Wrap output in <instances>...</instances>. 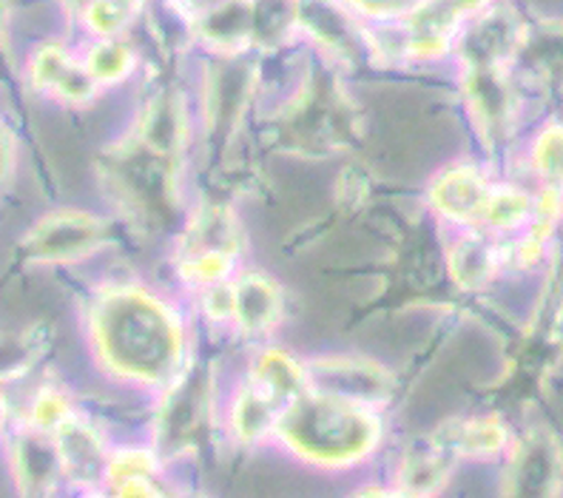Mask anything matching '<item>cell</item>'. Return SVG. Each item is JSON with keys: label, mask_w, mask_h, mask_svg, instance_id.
I'll return each mask as SVG.
<instances>
[{"label": "cell", "mask_w": 563, "mask_h": 498, "mask_svg": "<svg viewBox=\"0 0 563 498\" xmlns=\"http://www.w3.org/2000/svg\"><path fill=\"white\" fill-rule=\"evenodd\" d=\"M95 342L114 370L143 381L174 374L183 351L179 325L172 311L137 288L109 291L95 308Z\"/></svg>", "instance_id": "1"}, {"label": "cell", "mask_w": 563, "mask_h": 498, "mask_svg": "<svg viewBox=\"0 0 563 498\" xmlns=\"http://www.w3.org/2000/svg\"><path fill=\"white\" fill-rule=\"evenodd\" d=\"M276 433L290 453L319 467H351L378 444V419L362 401L302 394L282 410Z\"/></svg>", "instance_id": "2"}, {"label": "cell", "mask_w": 563, "mask_h": 498, "mask_svg": "<svg viewBox=\"0 0 563 498\" xmlns=\"http://www.w3.org/2000/svg\"><path fill=\"white\" fill-rule=\"evenodd\" d=\"M563 490V447L550 430H529L504 464L498 498H558Z\"/></svg>", "instance_id": "3"}, {"label": "cell", "mask_w": 563, "mask_h": 498, "mask_svg": "<svg viewBox=\"0 0 563 498\" xmlns=\"http://www.w3.org/2000/svg\"><path fill=\"white\" fill-rule=\"evenodd\" d=\"M208 413V385L200 374H191L174 385L157 416V453L177 456L200 442Z\"/></svg>", "instance_id": "4"}, {"label": "cell", "mask_w": 563, "mask_h": 498, "mask_svg": "<svg viewBox=\"0 0 563 498\" xmlns=\"http://www.w3.org/2000/svg\"><path fill=\"white\" fill-rule=\"evenodd\" d=\"M103 222L82 211H57L46 217L29 231L26 251L37 259L60 263V259H75V256L89 254L103 243Z\"/></svg>", "instance_id": "5"}, {"label": "cell", "mask_w": 563, "mask_h": 498, "mask_svg": "<svg viewBox=\"0 0 563 498\" xmlns=\"http://www.w3.org/2000/svg\"><path fill=\"white\" fill-rule=\"evenodd\" d=\"M288 137L310 148L339 146L351 137V109L333 91L310 89L290 111Z\"/></svg>", "instance_id": "6"}, {"label": "cell", "mask_w": 563, "mask_h": 498, "mask_svg": "<svg viewBox=\"0 0 563 498\" xmlns=\"http://www.w3.org/2000/svg\"><path fill=\"white\" fill-rule=\"evenodd\" d=\"M57 450V462L66 482H75L82 490H97L106 482V464H109V450L97 430L71 416L52 436Z\"/></svg>", "instance_id": "7"}, {"label": "cell", "mask_w": 563, "mask_h": 498, "mask_svg": "<svg viewBox=\"0 0 563 498\" xmlns=\"http://www.w3.org/2000/svg\"><path fill=\"white\" fill-rule=\"evenodd\" d=\"M12 478L23 498H46L63 478L52 436L26 430L12 444Z\"/></svg>", "instance_id": "8"}, {"label": "cell", "mask_w": 563, "mask_h": 498, "mask_svg": "<svg viewBox=\"0 0 563 498\" xmlns=\"http://www.w3.org/2000/svg\"><path fill=\"white\" fill-rule=\"evenodd\" d=\"M459 462L450 444L444 442L439 430L427 442L416 444L410 453H405L399 464V476H396V487L410 496L430 498L444 487V482L453 473V464Z\"/></svg>", "instance_id": "9"}, {"label": "cell", "mask_w": 563, "mask_h": 498, "mask_svg": "<svg viewBox=\"0 0 563 498\" xmlns=\"http://www.w3.org/2000/svg\"><path fill=\"white\" fill-rule=\"evenodd\" d=\"M489 191L484 174L473 166H459L450 168L444 177H439L430 191L433 206L439 208L441 214L450 217L455 222H473L482 220L484 208H487Z\"/></svg>", "instance_id": "10"}, {"label": "cell", "mask_w": 563, "mask_h": 498, "mask_svg": "<svg viewBox=\"0 0 563 498\" xmlns=\"http://www.w3.org/2000/svg\"><path fill=\"white\" fill-rule=\"evenodd\" d=\"M32 77L46 91H55L66 100H86L95 91V80L82 63H77L63 46L48 43L35 52L32 60Z\"/></svg>", "instance_id": "11"}, {"label": "cell", "mask_w": 563, "mask_h": 498, "mask_svg": "<svg viewBox=\"0 0 563 498\" xmlns=\"http://www.w3.org/2000/svg\"><path fill=\"white\" fill-rule=\"evenodd\" d=\"M240 251V229L225 208H206L183 240V263L202 256H228L234 259Z\"/></svg>", "instance_id": "12"}, {"label": "cell", "mask_w": 563, "mask_h": 498, "mask_svg": "<svg viewBox=\"0 0 563 498\" xmlns=\"http://www.w3.org/2000/svg\"><path fill=\"white\" fill-rule=\"evenodd\" d=\"M473 12V7H459V3H430V7H416L407 23V41L410 49L419 55H439L446 43L453 41L455 29L461 23V14Z\"/></svg>", "instance_id": "13"}, {"label": "cell", "mask_w": 563, "mask_h": 498, "mask_svg": "<svg viewBox=\"0 0 563 498\" xmlns=\"http://www.w3.org/2000/svg\"><path fill=\"white\" fill-rule=\"evenodd\" d=\"M282 297L276 285L265 277H242L231 285V319H236L245 331H265L279 319Z\"/></svg>", "instance_id": "14"}, {"label": "cell", "mask_w": 563, "mask_h": 498, "mask_svg": "<svg viewBox=\"0 0 563 498\" xmlns=\"http://www.w3.org/2000/svg\"><path fill=\"white\" fill-rule=\"evenodd\" d=\"M251 388L268 401H274L279 410H285L290 401L305 394V374L290 356L279 351H268L256 359L254 374H251Z\"/></svg>", "instance_id": "15"}, {"label": "cell", "mask_w": 563, "mask_h": 498, "mask_svg": "<svg viewBox=\"0 0 563 498\" xmlns=\"http://www.w3.org/2000/svg\"><path fill=\"white\" fill-rule=\"evenodd\" d=\"M470 106L475 118L482 120L484 132L501 134L509 123V89L504 80V69H467Z\"/></svg>", "instance_id": "16"}, {"label": "cell", "mask_w": 563, "mask_h": 498, "mask_svg": "<svg viewBox=\"0 0 563 498\" xmlns=\"http://www.w3.org/2000/svg\"><path fill=\"white\" fill-rule=\"evenodd\" d=\"M455 458H487L498 456L509 442L507 424L495 416H482V419H467V422H453L450 428L439 430Z\"/></svg>", "instance_id": "17"}, {"label": "cell", "mask_w": 563, "mask_h": 498, "mask_svg": "<svg viewBox=\"0 0 563 498\" xmlns=\"http://www.w3.org/2000/svg\"><path fill=\"white\" fill-rule=\"evenodd\" d=\"M279 416L282 410L274 401H268L247 385L231 405V428H234V436L240 442H260L265 433L276 430Z\"/></svg>", "instance_id": "18"}, {"label": "cell", "mask_w": 563, "mask_h": 498, "mask_svg": "<svg viewBox=\"0 0 563 498\" xmlns=\"http://www.w3.org/2000/svg\"><path fill=\"white\" fill-rule=\"evenodd\" d=\"M254 12L256 7H240V3L211 7L202 18V35L220 46L247 41L260 29V18H254Z\"/></svg>", "instance_id": "19"}, {"label": "cell", "mask_w": 563, "mask_h": 498, "mask_svg": "<svg viewBox=\"0 0 563 498\" xmlns=\"http://www.w3.org/2000/svg\"><path fill=\"white\" fill-rule=\"evenodd\" d=\"M143 146L159 157H168L179 148L183 140V111L174 100H157L143 120Z\"/></svg>", "instance_id": "20"}, {"label": "cell", "mask_w": 563, "mask_h": 498, "mask_svg": "<svg viewBox=\"0 0 563 498\" xmlns=\"http://www.w3.org/2000/svg\"><path fill=\"white\" fill-rule=\"evenodd\" d=\"M495 251L493 245L478 240V236H467L455 243L453 254H450V268H453V277L459 279L464 288H478V285L487 283L495 274Z\"/></svg>", "instance_id": "21"}, {"label": "cell", "mask_w": 563, "mask_h": 498, "mask_svg": "<svg viewBox=\"0 0 563 498\" xmlns=\"http://www.w3.org/2000/svg\"><path fill=\"white\" fill-rule=\"evenodd\" d=\"M529 214H532V200L523 191H518V188H493L482 220L498 231H512L523 225Z\"/></svg>", "instance_id": "22"}, {"label": "cell", "mask_w": 563, "mask_h": 498, "mask_svg": "<svg viewBox=\"0 0 563 498\" xmlns=\"http://www.w3.org/2000/svg\"><path fill=\"white\" fill-rule=\"evenodd\" d=\"M159 471V456L154 450H118L106 464V487H118L134 478H152Z\"/></svg>", "instance_id": "23"}, {"label": "cell", "mask_w": 563, "mask_h": 498, "mask_svg": "<svg viewBox=\"0 0 563 498\" xmlns=\"http://www.w3.org/2000/svg\"><path fill=\"white\" fill-rule=\"evenodd\" d=\"M71 419V408L66 396L55 388H46L32 399L29 408V430L43 433V436H55L57 430Z\"/></svg>", "instance_id": "24"}, {"label": "cell", "mask_w": 563, "mask_h": 498, "mask_svg": "<svg viewBox=\"0 0 563 498\" xmlns=\"http://www.w3.org/2000/svg\"><path fill=\"white\" fill-rule=\"evenodd\" d=\"M82 66H86L95 84H111V80H120L131 69V52L118 41H100L97 46H91Z\"/></svg>", "instance_id": "25"}, {"label": "cell", "mask_w": 563, "mask_h": 498, "mask_svg": "<svg viewBox=\"0 0 563 498\" xmlns=\"http://www.w3.org/2000/svg\"><path fill=\"white\" fill-rule=\"evenodd\" d=\"M536 168L547 177L552 188L563 186V125H550L532 148Z\"/></svg>", "instance_id": "26"}, {"label": "cell", "mask_w": 563, "mask_h": 498, "mask_svg": "<svg viewBox=\"0 0 563 498\" xmlns=\"http://www.w3.org/2000/svg\"><path fill=\"white\" fill-rule=\"evenodd\" d=\"M134 12H137V7H131V3H95V7H89V26L100 35H114L118 29H123L131 21Z\"/></svg>", "instance_id": "27"}, {"label": "cell", "mask_w": 563, "mask_h": 498, "mask_svg": "<svg viewBox=\"0 0 563 498\" xmlns=\"http://www.w3.org/2000/svg\"><path fill=\"white\" fill-rule=\"evenodd\" d=\"M109 498H172L165 493V487L159 485V478H134V482H125V485L109 487Z\"/></svg>", "instance_id": "28"}, {"label": "cell", "mask_w": 563, "mask_h": 498, "mask_svg": "<svg viewBox=\"0 0 563 498\" xmlns=\"http://www.w3.org/2000/svg\"><path fill=\"white\" fill-rule=\"evenodd\" d=\"M353 498H419V496H410V493L399 490V487H393V490H382V487H371V490H362L356 493Z\"/></svg>", "instance_id": "29"}, {"label": "cell", "mask_w": 563, "mask_h": 498, "mask_svg": "<svg viewBox=\"0 0 563 498\" xmlns=\"http://www.w3.org/2000/svg\"><path fill=\"white\" fill-rule=\"evenodd\" d=\"M82 498H109V493H100V490H86Z\"/></svg>", "instance_id": "30"}]
</instances>
